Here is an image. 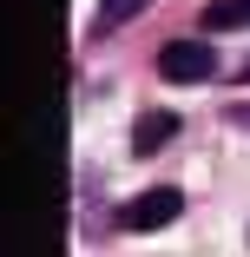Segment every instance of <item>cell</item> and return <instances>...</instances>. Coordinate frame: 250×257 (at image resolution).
<instances>
[{"instance_id":"cell-4","label":"cell","mask_w":250,"mask_h":257,"mask_svg":"<svg viewBox=\"0 0 250 257\" xmlns=\"http://www.w3.org/2000/svg\"><path fill=\"white\" fill-rule=\"evenodd\" d=\"M152 0H99V14H92V33H119L125 20H138Z\"/></svg>"},{"instance_id":"cell-2","label":"cell","mask_w":250,"mask_h":257,"mask_svg":"<svg viewBox=\"0 0 250 257\" xmlns=\"http://www.w3.org/2000/svg\"><path fill=\"white\" fill-rule=\"evenodd\" d=\"M158 73L171 86H204V79H217V60H211V46H197V40H171L158 53Z\"/></svg>"},{"instance_id":"cell-5","label":"cell","mask_w":250,"mask_h":257,"mask_svg":"<svg viewBox=\"0 0 250 257\" xmlns=\"http://www.w3.org/2000/svg\"><path fill=\"white\" fill-rule=\"evenodd\" d=\"M204 27L224 33V27H250V0H211L204 7Z\"/></svg>"},{"instance_id":"cell-6","label":"cell","mask_w":250,"mask_h":257,"mask_svg":"<svg viewBox=\"0 0 250 257\" xmlns=\"http://www.w3.org/2000/svg\"><path fill=\"white\" fill-rule=\"evenodd\" d=\"M230 125H250V106H230Z\"/></svg>"},{"instance_id":"cell-3","label":"cell","mask_w":250,"mask_h":257,"mask_svg":"<svg viewBox=\"0 0 250 257\" xmlns=\"http://www.w3.org/2000/svg\"><path fill=\"white\" fill-rule=\"evenodd\" d=\"M178 125H184L178 112H145V119L132 125V152H138V159H152L158 145H171V139H178Z\"/></svg>"},{"instance_id":"cell-7","label":"cell","mask_w":250,"mask_h":257,"mask_svg":"<svg viewBox=\"0 0 250 257\" xmlns=\"http://www.w3.org/2000/svg\"><path fill=\"white\" fill-rule=\"evenodd\" d=\"M237 79H250V53H243V60H237Z\"/></svg>"},{"instance_id":"cell-1","label":"cell","mask_w":250,"mask_h":257,"mask_svg":"<svg viewBox=\"0 0 250 257\" xmlns=\"http://www.w3.org/2000/svg\"><path fill=\"white\" fill-rule=\"evenodd\" d=\"M171 218H184V191L178 185H152V191H138L125 211H119L125 231H165Z\"/></svg>"}]
</instances>
